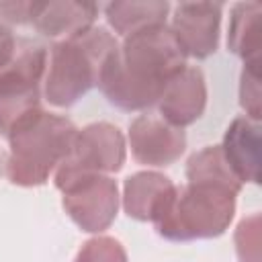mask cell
<instances>
[{
	"mask_svg": "<svg viewBox=\"0 0 262 262\" xmlns=\"http://www.w3.org/2000/svg\"><path fill=\"white\" fill-rule=\"evenodd\" d=\"M166 121L172 127L192 125L203 117L207 106V84L205 76L196 66H184L164 88L160 100L156 102Z\"/></svg>",
	"mask_w": 262,
	"mask_h": 262,
	"instance_id": "30bf717a",
	"label": "cell"
},
{
	"mask_svg": "<svg viewBox=\"0 0 262 262\" xmlns=\"http://www.w3.org/2000/svg\"><path fill=\"white\" fill-rule=\"evenodd\" d=\"M74 262H129L123 244L111 235H96L82 244Z\"/></svg>",
	"mask_w": 262,
	"mask_h": 262,
	"instance_id": "e0dca14e",
	"label": "cell"
},
{
	"mask_svg": "<svg viewBox=\"0 0 262 262\" xmlns=\"http://www.w3.org/2000/svg\"><path fill=\"white\" fill-rule=\"evenodd\" d=\"M184 66L186 57L168 25L147 27L123 37L102 68L98 88L121 111H145Z\"/></svg>",
	"mask_w": 262,
	"mask_h": 262,
	"instance_id": "6da1fadb",
	"label": "cell"
},
{
	"mask_svg": "<svg viewBox=\"0 0 262 262\" xmlns=\"http://www.w3.org/2000/svg\"><path fill=\"white\" fill-rule=\"evenodd\" d=\"M14 43H16L14 33L10 31V27H8L6 23H2V20H0V63L10 55V51H12Z\"/></svg>",
	"mask_w": 262,
	"mask_h": 262,
	"instance_id": "44dd1931",
	"label": "cell"
},
{
	"mask_svg": "<svg viewBox=\"0 0 262 262\" xmlns=\"http://www.w3.org/2000/svg\"><path fill=\"white\" fill-rule=\"evenodd\" d=\"M178 186L162 172L143 170L125 178L123 209L137 221H160L176 196Z\"/></svg>",
	"mask_w": 262,
	"mask_h": 262,
	"instance_id": "8fae6325",
	"label": "cell"
},
{
	"mask_svg": "<svg viewBox=\"0 0 262 262\" xmlns=\"http://www.w3.org/2000/svg\"><path fill=\"white\" fill-rule=\"evenodd\" d=\"M45 70V45L27 37H16L10 55L0 63V133L4 137L18 121L41 108Z\"/></svg>",
	"mask_w": 262,
	"mask_h": 262,
	"instance_id": "5b68a950",
	"label": "cell"
},
{
	"mask_svg": "<svg viewBox=\"0 0 262 262\" xmlns=\"http://www.w3.org/2000/svg\"><path fill=\"white\" fill-rule=\"evenodd\" d=\"M239 104L248 119L260 121V59L246 61L239 78Z\"/></svg>",
	"mask_w": 262,
	"mask_h": 262,
	"instance_id": "ac0fdd59",
	"label": "cell"
},
{
	"mask_svg": "<svg viewBox=\"0 0 262 262\" xmlns=\"http://www.w3.org/2000/svg\"><path fill=\"white\" fill-rule=\"evenodd\" d=\"M29 10L31 2L23 0H10V2H0V20L16 23V25H29Z\"/></svg>",
	"mask_w": 262,
	"mask_h": 262,
	"instance_id": "ffe728a7",
	"label": "cell"
},
{
	"mask_svg": "<svg viewBox=\"0 0 262 262\" xmlns=\"http://www.w3.org/2000/svg\"><path fill=\"white\" fill-rule=\"evenodd\" d=\"M61 205L70 219L88 233H100L111 227L119 211L117 182L106 174H86L66 180L57 186Z\"/></svg>",
	"mask_w": 262,
	"mask_h": 262,
	"instance_id": "52a82bcc",
	"label": "cell"
},
{
	"mask_svg": "<svg viewBox=\"0 0 262 262\" xmlns=\"http://www.w3.org/2000/svg\"><path fill=\"white\" fill-rule=\"evenodd\" d=\"M96 14H98V6L94 2H76V0L31 2L29 25L43 37L61 41L94 27Z\"/></svg>",
	"mask_w": 262,
	"mask_h": 262,
	"instance_id": "7c38bea8",
	"label": "cell"
},
{
	"mask_svg": "<svg viewBox=\"0 0 262 262\" xmlns=\"http://www.w3.org/2000/svg\"><path fill=\"white\" fill-rule=\"evenodd\" d=\"M237 194V190L223 184L190 180L176 190L172 205L156 221V229L170 242L219 237L233 219Z\"/></svg>",
	"mask_w": 262,
	"mask_h": 262,
	"instance_id": "277c9868",
	"label": "cell"
},
{
	"mask_svg": "<svg viewBox=\"0 0 262 262\" xmlns=\"http://www.w3.org/2000/svg\"><path fill=\"white\" fill-rule=\"evenodd\" d=\"M127 143L121 129L113 123L98 121L78 129L66 160L55 170V186L76 176L115 174L123 168Z\"/></svg>",
	"mask_w": 262,
	"mask_h": 262,
	"instance_id": "8992f818",
	"label": "cell"
},
{
	"mask_svg": "<svg viewBox=\"0 0 262 262\" xmlns=\"http://www.w3.org/2000/svg\"><path fill=\"white\" fill-rule=\"evenodd\" d=\"M129 147L135 162L143 166H170L184 154L186 135L162 119L139 115L129 125Z\"/></svg>",
	"mask_w": 262,
	"mask_h": 262,
	"instance_id": "9c48e42d",
	"label": "cell"
},
{
	"mask_svg": "<svg viewBox=\"0 0 262 262\" xmlns=\"http://www.w3.org/2000/svg\"><path fill=\"white\" fill-rule=\"evenodd\" d=\"M260 4L239 2L231 8L227 27V47L246 61L260 59Z\"/></svg>",
	"mask_w": 262,
	"mask_h": 262,
	"instance_id": "9a60e30c",
	"label": "cell"
},
{
	"mask_svg": "<svg viewBox=\"0 0 262 262\" xmlns=\"http://www.w3.org/2000/svg\"><path fill=\"white\" fill-rule=\"evenodd\" d=\"M186 180H205L229 186L233 190H242V182L231 172L221 145H207L199 151H194L186 162Z\"/></svg>",
	"mask_w": 262,
	"mask_h": 262,
	"instance_id": "2e32d148",
	"label": "cell"
},
{
	"mask_svg": "<svg viewBox=\"0 0 262 262\" xmlns=\"http://www.w3.org/2000/svg\"><path fill=\"white\" fill-rule=\"evenodd\" d=\"M117 45V39L102 27H90L74 37L55 41L43 80L47 102L68 108L98 86L102 68Z\"/></svg>",
	"mask_w": 262,
	"mask_h": 262,
	"instance_id": "3957f363",
	"label": "cell"
},
{
	"mask_svg": "<svg viewBox=\"0 0 262 262\" xmlns=\"http://www.w3.org/2000/svg\"><path fill=\"white\" fill-rule=\"evenodd\" d=\"M78 127L61 115L37 108L18 121L6 135L8 151L0 174L16 186H41L66 160Z\"/></svg>",
	"mask_w": 262,
	"mask_h": 262,
	"instance_id": "7a4b0ae2",
	"label": "cell"
},
{
	"mask_svg": "<svg viewBox=\"0 0 262 262\" xmlns=\"http://www.w3.org/2000/svg\"><path fill=\"white\" fill-rule=\"evenodd\" d=\"M260 125L248 117H235L223 135L221 151L242 184L260 182Z\"/></svg>",
	"mask_w": 262,
	"mask_h": 262,
	"instance_id": "4fadbf2b",
	"label": "cell"
},
{
	"mask_svg": "<svg viewBox=\"0 0 262 262\" xmlns=\"http://www.w3.org/2000/svg\"><path fill=\"white\" fill-rule=\"evenodd\" d=\"M233 239L239 262H260V215L254 213L242 219Z\"/></svg>",
	"mask_w": 262,
	"mask_h": 262,
	"instance_id": "d6986e66",
	"label": "cell"
},
{
	"mask_svg": "<svg viewBox=\"0 0 262 262\" xmlns=\"http://www.w3.org/2000/svg\"><path fill=\"white\" fill-rule=\"evenodd\" d=\"M168 12H170V4L162 0H143V2L129 0V2H111L104 6L106 23L121 37L143 31L147 27L166 25Z\"/></svg>",
	"mask_w": 262,
	"mask_h": 262,
	"instance_id": "5bb4252c",
	"label": "cell"
},
{
	"mask_svg": "<svg viewBox=\"0 0 262 262\" xmlns=\"http://www.w3.org/2000/svg\"><path fill=\"white\" fill-rule=\"evenodd\" d=\"M223 4L219 2H180L174 6L168 27L184 57L205 59L217 51Z\"/></svg>",
	"mask_w": 262,
	"mask_h": 262,
	"instance_id": "ba28073f",
	"label": "cell"
}]
</instances>
